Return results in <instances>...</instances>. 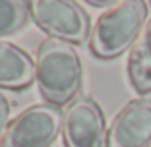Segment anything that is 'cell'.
<instances>
[{
  "label": "cell",
  "instance_id": "6da1fadb",
  "mask_svg": "<svg viewBox=\"0 0 151 147\" xmlns=\"http://www.w3.org/2000/svg\"><path fill=\"white\" fill-rule=\"evenodd\" d=\"M83 68L76 47L68 41L49 37L37 49L35 81L49 105L72 103L81 89Z\"/></svg>",
  "mask_w": 151,
  "mask_h": 147
},
{
  "label": "cell",
  "instance_id": "7a4b0ae2",
  "mask_svg": "<svg viewBox=\"0 0 151 147\" xmlns=\"http://www.w3.org/2000/svg\"><path fill=\"white\" fill-rule=\"evenodd\" d=\"M147 23L145 0H120L97 18L89 33V50L101 60H112L132 49Z\"/></svg>",
  "mask_w": 151,
  "mask_h": 147
},
{
  "label": "cell",
  "instance_id": "3957f363",
  "mask_svg": "<svg viewBox=\"0 0 151 147\" xmlns=\"http://www.w3.org/2000/svg\"><path fill=\"white\" fill-rule=\"evenodd\" d=\"M62 132V110L54 105H33L8 122L0 147H50Z\"/></svg>",
  "mask_w": 151,
  "mask_h": 147
},
{
  "label": "cell",
  "instance_id": "277c9868",
  "mask_svg": "<svg viewBox=\"0 0 151 147\" xmlns=\"http://www.w3.org/2000/svg\"><path fill=\"white\" fill-rule=\"evenodd\" d=\"M29 16L54 39L80 45L91 33L89 16L76 0H27Z\"/></svg>",
  "mask_w": 151,
  "mask_h": 147
},
{
  "label": "cell",
  "instance_id": "5b68a950",
  "mask_svg": "<svg viewBox=\"0 0 151 147\" xmlns=\"http://www.w3.org/2000/svg\"><path fill=\"white\" fill-rule=\"evenodd\" d=\"M107 122L101 107L91 97H76L62 112L64 147H105Z\"/></svg>",
  "mask_w": 151,
  "mask_h": 147
},
{
  "label": "cell",
  "instance_id": "8992f818",
  "mask_svg": "<svg viewBox=\"0 0 151 147\" xmlns=\"http://www.w3.org/2000/svg\"><path fill=\"white\" fill-rule=\"evenodd\" d=\"M107 147H151V97L134 99L116 112Z\"/></svg>",
  "mask_w": 151,
  "mask_h": 147
},
{
  "label": "cell",
  "instance_id": "52a82bcc",
  "mask_svg": "<svg viewBox=\"0 0 151 147\" xmlns=\"http://www.w3.org/2000/svg\"><path fill=\"white\" fill-rule=\"evenodd\" d=\"M35 80V62L23 49L0 41V87L12 91L27 89Z\"/></svg>",
  "mask_w": 151,
  "mask_h": 147
},
{
  "label": "cell",
  "instance_id": "ba28073f",
  "mask_svg": "<svg viewBox=\"0 0 151 147\" xmlns=\"http://www.w3.org/2000/svg\"><path fill=\"white\" fill-rule=\"evenodd\" d=\"M128 77L136 93H151V19L145 23L138 41L130 49Z\"/></svg>",
  "mask_w": 151,
  "mask_h": 147
},
{
  "label": "cell",
  "instance_id": "9c48e42d",
  "mask_svg": "<svg viewBox=\"0 0 151 147\" xmlns=\"http://www.w3.org/2000/svg\"><path fill=\"white\" fill-rule=\"evenodd\" d=\"M29 18L27 0H0V41L19 33Z\"/></svg>",
  "mask_w": 151,
  "mask_h": 147
},
{
  "label": "cell",
  "instance_id": "30bf717a",
  "mask_svg": "<svg viewBox=\"0 0 151 147\" xmlns=\"http://www.w3.org/2000/svg\"><path fill=\"white\" fill-rule=\"evenodd\" d=\"M8 120H10V101L0 91V136H2V132L8 126Z\"/></svg>",
  "mask_w": 151,
  "mask_h": 147
},
{
  "label": "cell",
  "instance_id": "8fae6325",
  "mask_svg": "<svg viewBox=\"0 0 151 147\" xmlns=\"http://www.w3.org/2000/svg\"><path fill=\"white\" fill-rule=\"evenodd\" d=\"M85 2H89L95 8H112V6L118 4L120 0H85Z\"/></svg>",
  "mask_w": 151,
  "mask_h": 147
},
{
  "label": "cell",
  "instance_id": "7c38bea8",
  "mask_svg": "<svg viewBox=\"0 0 151 147\" xmlns=\"http://www.w3.org/2000/svg\"><path fill=\"white\" fill-rule=\"evenodd\" d=\"M149 2H151V0H149Z\"/></svg>",
  "mask_w": 151,
  "mask_h": 147
}]
</instances>
